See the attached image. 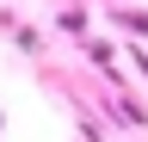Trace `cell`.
Wrapping results in <instances>:
<instances>
[{"label": "cell", "instance_id": "1", "mask_svg": "<svg viewBox=\"0 0 148 142\" xmlns=\"http://www.w3.org/2000/svg\"><path fill=\"white\" fill-rule=\"evenodd\" d=\"M12 43H18V49H25V56H43V37H37V31H31V25H18V31H12Z\"/></svg>", "mask_w": 148, "mask_h": 142}]
</instances>
